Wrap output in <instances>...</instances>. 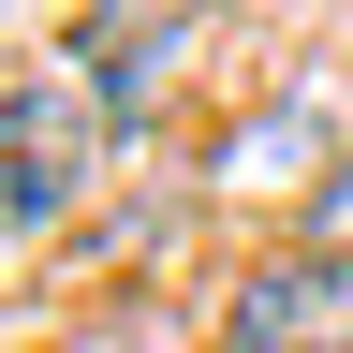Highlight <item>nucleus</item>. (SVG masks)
Listing matches in <instances>:
<instances>
[{
    "instance_id": "7ed1b4c3",
    "label": "nucleus",
    "mask_w": 353,
    "mask_h": 353,
    "mask_svg": "<svg viewBox=\"0 0 353 353\" xmlns=\"http://www.w3.org/2000/svg\"><path fill=\"white\" fill-rule=\"evenodd\" d=\"M236 353H353V265L294 250L265 280H236Z\"/></svg>"
},
{
    "instance_id": "20e7f679",
    "label": "nucleus",
    "mask_w": 353,
    "mask_h": 353,
    "mask_svg": "<svg viewBox=\"0 0 353 353\" xmlns=\"http://www.w3.org/2000/svg\"><path fill=\"white\" fill-rule=\"evenodd\" d=\"M309 250L353 265V162H324V192H309Z\"/></svg>"
},
{
    "instance_id": "f257e3e1",
    "label": "nucleus",
    "mask_w": 353,
    "mask_h": 353,
    "mask_svg": "<svg viewBox=\"0 0 353 353\" xmlns=\"http://www.w3.org/2000/svg\"><path fill=\"white\" fill-rule=\"evenodd\" d=\"M103 162H118V118H103V88H88L74 59L0 88V236H44V221H74Z\"/></svg>"
},
{
    "instance_id": "f03ea898",
    "label": "nucleus",
    "mask_w": 353,
    "mask_h": 353,
    "mask_svg": "<svg viewBox=\"0 0 353 353\" xmlns=\"http://www.w3.org/2000/svg\"><path fill=\"white\" fill-rule=\"evenodd\" d=\"M176 44H192V0H88V15H74V74L103 88V118L132 132L176 88Z\"/></svg>"
}]
</instances>
